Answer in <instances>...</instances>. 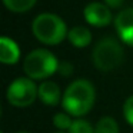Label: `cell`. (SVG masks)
<instances>
[{"label": "cell", "mask_w": 133, "mask_h": 133, "mask_svg": "<svg viewBox=\"0 0 133 133\" xmlns=\"http://www.w3.org/2000/svg\"><path fill=\"white\" fill-rule=\"evenodd\" d=\"M96 99V90L92 82L86 79L75 80L63 93L62 104L70 116L82 117L92 110Z\"/></svg>", "instance_id": "cell-1"}, {"label": "cell", "mask_w": 133, "mask_h": 133, "mask_svg": "<svg viewBox=\"0 0 133 133\" xmlns=\"http://www.w3.org/2000/svg\"><path fill=\"white\" fill-rule=\"evenodd\" d=\"M32 32L39 42L49 46H55L64 40L67 29L64 22L53 13H42L33 20Z\"/></svg>", "instance_id": "cell-2"}, {"label": "cell", "mask_w": 133, "mask_h": 133, "mask_svg": "<svg viewBox=\"0 0 133 133\" xmlns=\"http://www.w3.org/2000/svg\"><path fill=\"white\" fill-rule=\"evenodd\" d=\"M59 69V62L52 52L46 49H36L26 56L23 70L32 80H42L52 76Z\"/></svg>", "instance_id": "cell-3"}, {"label": "cell", "mask_w": 133, "mask_h": 133, "mask_svg": "<svg viewBox=\"0 0 133 133\" xmlns=\"http://www.w3.org/2000/svg\"><path fill=\"white\" fill-rule=\"evenodd\" d=\"M92 59L95 66L100 72H110L122 64L124 52L117 40L112 37H104L95 46Z\"/></svg>", "instance_id": "cell-4"}, {"label": "cell", "mask_w": 133, "mask_h": 133, "mask_svg": "<svg viewBox=\"0 0 133 133\" xmlns=\"http://www.w3.org/2000/svg\"><path fill=\"white\" fill-rule=\"evenodd\" d=\"M7 102L15 107H27L39 96V87L29 77H19L7 87Z\"/></svg>", "instance_id": "cell-5"}, {"label": "cell", "mask_w": 133, "mask_h": 133, "mask_svg": "<svg viewBox=\"0 0 133 133\" xmlns=\"http://www.w3.org/2000/svg\"><path fill=\"white\" fill-rule=\"evenodd\" d=\"M83 15L87 23L95 27L107 26L112 22V12H110V9L102 3H97V2H93V3L87 4L83 10Z\"/></svg>", "instance_id": "cell-6"}, {"label": "cell", "mask_w": 133, "mask_h": 133, "mask_svg": "<svg viewBox=\"0 0 133 133\" xmlns=\"http://www.w3.org/2000/svg\"><path fill=\"white\" fill-rule=\"evenodd\" d=\"M115 26L122 42L133 46V9L122 10L115 19Z\"/></svg>", "instance_id": "cell-7"}, {"label": "cell", "mask_w": 133, "mask_h": 133, "mask_svg": "<svg viewBox=\"0 0 133 133\" xmlns=\"http://www.w3.org/2000/svg\"><path fill=\"white\" fill-rule=\"evenodd\" d=\"M19 57H20V50L16 42L3 36L0 39V62L4 64H15L17 63Z\"/></svg>", "instance_id": "cell-8"}, {"label": "cell", "mask_w": 133, "mask_h": 133, "mask_svg": "<svg viewBox=\"0 0 133 133\" xmlns=\"http://www.w3.org/2000/svg\"><path fill=\"white\" fill-rule=\"evenodd\" d=\"M60 89L55 82H43L39 86V99L47 106H56L60 102Z\"/></svg>", "instance_id": "cell-9"}, {"label": "cell", "mask_w": 133, "mask_h": 133, "mask_svg": "<svg viewBox=\"0 0 133 133\" xmlns=\"http://www.w3.org/2000/svg\"><path fill=\"white\" fill-rule=\"evenodd\" d=\"M67 37H69V42L73 44L75 47H86L90 44L92 42V33L87 27L83 26H75L69 30L67 33Z\"/></svg>", "instance_id": "cell-10"}, {"label": "cell", "mask_w": 133, "mask_h": 133, "mask_svg": "<svg viewBox=\"0 0 133 133\" xmlns=\"http://www.w3.org/2000/svg\"><path fill=\"white\" fill-rule=\"evenodd\" d=\"M37 0H3L4 6L15 13H24L29 12L33 6L36 4Z\"/></svg>", "instance_id": "cell-11"}, {"label": "cell", "mask_w": 133, "mask_h": 133, "mask_svg": "<svg viewBox=\"0 0 133 133\" xmlns=\"http://www.w3.org/2000/svg\"><path fill=\"white\" fill-rule=\"evenodd\" d=\"M95 133H119V124L110 116H104L96 123Z\"/></svg>", "instance_id": "cell-12"}, {"label": "cell", "mask_w": 133, "mask_h": 133, "mask_svg": "<svg viewBox=\"0 0 133 133\" xmlns=\"http://www.w3.org/2000/svg\"><path fill=\"white\" fill-rule=\"evenodd\" d=\"M53 124L62 132V130H69L73 124V120L70 119L69 113H56L53 116Z\"/></svg>", "instance_id": "cell-13"}, {"label": "cell", "mask_w": 133, "mask_h": 133, "mask_svg": "<svg viewBox=\"0 0 133 133\" xmlns=\"http://www.w3.org/2000/svg\"><path fill=\"white\" fill-rule=\"evenodd\" d=\"M69 133H95V127H92V124L84 119H77V120H73Z\"/></svg>", "instance_id": "cell-14"}, {"label": "cell", "mask_w": 133, "mask_h": 133, "mask_svg": "<svg viewBox=\"0 0 133 133\" xmlns=\"http://www.w3.org/2000/svg\"><path fill=\"white\" fill-rule=\"evenodd\" d=\"M123 116H124V119H126L127 123H129L130 126H133V95L129 96V97L126 99V102H124Z\"/></svg>", "instance_id": "cell-15"}, {"label": "cell", "mask_w": 133, "mask_h": 133, "mask_svg": "<svg viewBox=\"0 0 133 133\" xmlns=\"http://www.w3.org/2000/svg\"><path fill=\"white\" fill-rule=\"evenodd\" d=\"M59 73L63 76H70L73 73V66L70 63H67V62H62V63H59Z\"/></svg>", "instance_id": "cell-16"}, {"label": "cell", "mask_w": 133, "mask_h": 133, "mask_svg": "<svg viewBox=\"0 0 133 133\" xmlns=\"http://www.w3.org/2000/svg\"><path fill=\"white\" fill-rule=\"evenodd\" d=\"M109 7H120L123 4V0H104Z\"/></svg>", "instance_id": "cell-17"}, {"label": "cell", "mask_w": 133, "mask_h": 133, "mask_svg": "<svg viewBox=\"0 0 133 133\" xmlns=\"http://www.w3.org/2000/svg\"><path fill=\"white\" fill-rule=\"evenodd\" d=\"M55 133H64V132H55Z\"/></svg>", "instance_id": "cell-18"}, {"label": "cell", "mask_w": 133, "mask_h": 133, "mask_svg": "<svg viewBox=\"0 0 133 133\" xmlns=\"http://www.w3.org/2000/svg\"><path fill=\"white\" fill-rule=\"evenodd\" d=\"M19 133H27V132H19Z\"/></svg>", "instance_id": "cell-19"}, {"label": "cell", "mask_w": 133, "mask_h": 133, "mask_svg": "<svg viewBox=\"0 0 133 133\" xmlns=\"http://www.w3.org/2000/svg\"><path fill=\"white\" fill-rule=\"evenodd\" d=\"M2 133H3V132H2Z\"/></svg>", "instance_id": "cell-20"}]
</instances>
